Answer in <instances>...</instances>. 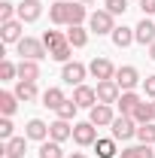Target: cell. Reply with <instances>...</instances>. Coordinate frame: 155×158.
Segmentation results:
<instances>
[{"label": "cell", "instance_id": "6da1fadb", "mask_svg": "<svg viewBox=\"0 0 155 158\" xmlns=\"http://www.w3.org/2000/svg\"><path fill=\"white\" fill-rule=\"evenodd\" d=\"M15 46H19V55H21V58H27V61H40V58L49 55L46 43H43V40H34V37H21Z\"/></svg>", "mask_w": 155, "mask_h": 158}, {"label": "cell", "instance_id": "7a4b0ae2", "mask_svg": "<svg viewBox=\"0 0 155 158\" xmlns=\"http://www.w3.org/2000/svg\"><path fill=\"white\" fill-rule=\"evenodd\" d=\"M110 128H113V140H131V137H137V122L131 116H116Z\"/></svg>", "mask_w": 155, "mask_h": 158}, {"label": "cell", "instance_id": "3957f363", "mask_svg": "<svg viewBox=\"0 0 155 158\" xmlns=\"http://www.w3.org/2000/svg\"><path fill=\"white\" fill-rule=\"evenodd\" d=\"M88 27L94 31L97 37H100V34H113V31H116V24H113V12H107V9L91 12V15H88Z\"/></svg>", "mask_w": 155, "mask_h": 158}, {"label": "cell", "instance_id": "277c9868", "mask_svg": "<svg viewBox=\"0 0 155 158\" xmlns=\"http://www.w3.org/2000/svg\"><path fill=\"white\" fill-rule=\"evenodd\" d=\"M97 103H119V98H122V88L116 85V79H107V82H97Z\"/></svg>", "mask_w": 155, "mask_h": 158}, {"label": "cell", "instance_id": "5b68a950", "mask_svg": "<svg viewBox=\"0 0 155 158\" xmlns=\"http://www.w3.org/2000/svg\"><path fill=\"white\" fill-rule=\"evenodd\" d=\"M85 73H88V67H85V64H79V61H67V64H64V70H61V79H64L67 85H82Z\"/></svg>", "mask_w": 155, "mask_h": 158}, {"label": "cell", "instance_id": "8992f818", "mask_svg": "<svg viewBox=\"0 0 155 158\" xmlns=\"http://www.w3.org/2000/svg\"><path fill=\"white\" fill-rule=\"evenodd\" d=\"M97 125H91V122H79V125H73V140H76L79 146H94L97 143Z\"/></svg>", "mask_w": 155, "mask_h": 158}, {"label": "cell", "instance_id": "52a82bcc", "mask_svg": "<svg viewBox=\"0 0 155 158\" xmlns=\"http://www.w3.org/2000/svg\"><path fill=\"white\" fill-rule=\"evenodd\" d=\"M88 73H91L97 82H107V79H116V67H113L107 58H94L91 64H88Z\"/></svg>", "mask_w": 155, "mask_h": 158}, {"label": "cell", "instance_id": "ba28073f", "mask_svg": "<svg viewBox=\"0 0 155 158\" xmlns=\"http://www.w3.org/2000/svg\"><path fill=\"white\" fill-rule=\"evenodd\" d=\"M113 106H110V103H97V106H91V110H88V122H91V125H97V128H100V125H113Z\"/></svg>", "mask_w": 155, "mask_h": 158}, {"label": "cell", "instance_id": "9c48e42d", "mask_svg": "<svg viewBox=\"0 0 155 158\" xmlns=\"http://www.w3.org/2000/svg\"><path fill=\"white\" fill-rule=\"evenodd\" d=\"M137 82H140V73H137L134 67H119L116 70V85L122 88V91H131Z\"/></svg>", "mask_w": 155, "mask_h": 158}, {"label": "cell", "instance_id": "30bf717a", "mask_svg": "<svg viewBox=\"0 0 155 158\" xmlns=\"http://www.w3.org/2000/svg\"><path fill=\"white\" fill-rule=\"evenodd\" d=\"M24 137H27V140H37V143H43V140L49 137V125H46L43 118H31V122L24 125Z\"/></svg>", "mask_w": 155, "mask_h": 158}, {"label": "cell", "instance_id": "8fae6325", "mask_svg": "<svg viewBox=\"0 0 155 158\" xmlns=\"http://www.w3.org/2000/svg\"><path fill=\"white\" fill-rule=\"evenodd\" d=\"M43 15V3L40 0H21L19 3V19L21 21H37Z\"/></svg>", "mask_w": 155, "mask_h": 158}, {"label": "cell", "instance_id": "7c38bea8", "mask_svg": "<svg viewBox=\"0 0 155 158\" xmlns=\"http://www.w3.org/2000/svg\"><path fill=\"white\" fill-rule=\"evenodd\" d=\"M134 40H137V43H143V46H146V43L152 46V43H155V21H149L146 15H143V21L134 27Z\"/></svg>", "mask_w": 155, "mask_h": 158}, {"label": "cell", "instance_id": "4fadbf2b", "mask_svg": "<svg viewBox=\"0 0 155 158\" xmlns=\"http://www.w3.org/2000/svg\"><path fill=\"white\" fill-rule=\"evenodd\" d=\"M70 137H73V128H70V122L58 118V122H52V125H49V140L64 143V140H70Z\"/></svg>", "mask_w": 155, "mask_h": 158}, {"label": "cell", "instance_id": "5bb4252c", "mask_svg": "<svg viewBox=\"0 0 155 158\" xmlns=\"http://www.w3.org/2000/svg\"><path fill=\"white\" fill-rule=\"evenodd\" d=\"M21 24H24L21 19H12V21H6V24H0V40L3 43H19L21 40Z\"/></svg>", "mask_w": 155, "mask_h": 158}, {"label": "cell", "instance_id": "9a60e30c", "mask_svg": "<svg viewBox=\"0 0 155 158\" xmlns=\"http://www.w3.org/2000/svg\"><path fill=\"white\" fill-rule=\"evenodd\" d=\"M49 19L55 21V24H70V3H67V0L52 3V6H49Z\"/></svg>", "mask_w": 155, "mask_h": 158}, {"label": "cell", "instance_id": "2e32d148", "mask_svg": "<svg viewBox=\"0 0 155 158\" xmlns=\"http://www.w3.org/2000/svg\"><path fill=\"white\" fill-rule=\"evenodd\" d=\"M3 158H24V137H12L6 143H0Z\"/></svg>", "mask_w": 155, "mask_h": 158}, {"label": "cell", "instance_id": "e0dca14e", "mask_svg": "<svg viewBox=\"0 0 155 158\" xmlns=\"http://www.w3.org/2000/svg\"><path fill=\"white\" fill-rule=\"evenodd\" d=\"M73 100H76L79 106H97V91L94 88H88V85H76V91H73Z\"/></svg>", "mask_w": 155, "mask_h": 158}, {"label": "cell", "instance_id": "ac0fdd59", "mask_svg": "<svg viewBox=\"0 0 155 158\" xmlns=\"http://www.w3.org/2000/svg\"><path fill=\"white\" fill-rule=\"evenodd\" d=\"M19 79H24V82H37V79H40V64H37V61L21 58V64H19Z\"/></svg>", "mask_w": 155, "mask_h": 158}, {"label": "cell", "instance_id": "d6986e66", "mask_svg": "<svg viewBox=\"0 0 155 158\" xmlns=\"http://www.w3.org/2000/svg\"><path fill=\"white\" fill-rule=\"evenodd\" d=\"M116 106H119V113H122V116H131L137 106H140V98H137L134 91H122V98H119Z\"/></svg>", "mask_w": 155, "mask_h": 158}, {"label": "cell", "instance_id": "ffe728a7", "mask_svg": "<svg viewBox=\"0 0 155 158\" xmlns=\"http://www.w3.org/2000/svg\"><path fill=\"white\" fill-rule=\"evenodd\" d=\"M110 37H113V43H116L119 49H128V46L134 43V27H125V24H122V27H116Z\"/></svg>", "mask_w": 155, "mask_h": 158}, {"label": "cell", "instance_id": "44dd1931", "mask_svg": "<svg viewBox=\"0 0 155 158\" xmlns=\"http://www.w3.org/2000/svg\"><path fill=\"white\" fill-rule=\"evenodd\" d=\"M67 43H70L73 49H82V46L88 43V31H85L82 24H73V27L67 31Z\"/></svg>", "mask_w": 155, "mask_h": 158}, {"label": "cell", "instance_id": "7402d4cb", "mask_svg": "<svg viewBox=\"0 0 155 158\" xmlns=\"http://www.w3.org/2000/svg\"><path fill=\"white\" fill-rule=\"evenodd\" d=\"M122 158H155V149L149 143H140V146H128L122 149Z\"/></svg>", "mask_w": 155, "mask_h": 158}, {"label": "cell", "instance_id": "603a6c76", "mask_svg": "<svg viewBox=\"0 0 155 158\" xmlns=\"http://www.w3.org/2000/svg\"><path fill=\"white\" fill-rule=\"evenodd\" d=\"M12 94H15L19 100H24V103L34 100V98H37V82H24V79H19V85H15Z\"/></svg>", "mask_w": 155, "mask_h": 158}, {"label": "cell", "instance_id": "cb8c5ba5", "mask_svg": "<svg viewBox=\"0 0 155 158\" xmlns=\"http://www.w3.org/2000/svg\"><path fill=\"white\" fill-rule=\"evenodd\" d=\"M64 100L67 98H64L61 88H46V91H43V106H49V110H58Z\"/></svg>", "mask_w": 155, "mask_h": 158}, {"label": "cell", "instance_id": "d4e9b609", "mask_svg": "<svg viewBox=\"0 0 155 158\" xmlns=\"http://www.w3.org/2000/svg\"><path fill=\"white\" fill-rule=\"evenodd\" d=\"M40 158H64L61 143H55V140H43V143H40Z\"/></svg>", "mask_w": 155, "mask_h": 158}, {"label": "cell", "instance_id": "484cf974", "mask_svg": "<svg viewBox=\"0 0 155 158\" xmlns=\"http://www.w3.org/2000/svg\"><path fill=\"white\" fill-rule=\"evenodd\" d=\"M131 118H134L137 125H146V122H155V116H152V103H143V100H140V106H137L134 113H131Z\"/></svg>", "mask_w": 155, "mask_h": 158}, {"label": "cell", "instance_id": "4316f807", "mask_svg": "<svg viewBox=\"0 0 155 158\" xmlns=\"http://www.w3.org/2000/svg\"><path fill=\"white\" fill-rule=\"evenodd\" d=\"M15 110H19V98L9 94V91H0V113L3 116H12Z\"/></svg>", "mask_w": 155, "mask_h": 158}, {"label": "cell", "instance_id": "83f0119b", "mask_svg": "<svg viewBox=\"0 0 155 158\" xmlns=\"http://www.w3.org/2000/svg\"><path fill=\"white\" fill-rule=\"evenodd\" d=\"M94 152H97V158H116V140H97Z\"/></svg>", "mask_w": 155, "mask_h": 158}, {"label": "cell", "instance_id": "f1b7e54d", "mask_svg": "<svg viewBox=\"0 0 155 158\" xmlns=\"http://www.w3.org/2000/svg\"><path fill=\"white\" fill-rule=\"evenodd\" d=\"M43 43H46V49L52 52V49H58L61 43H67V34H61V31H46V34H43Z\"/></svg>", "mask_w": 155, "mask_h": 158}, {"label": "cell", "instance_id": "f546056e", "mask_svg": "<svg viewBox=\"0 0 155 158\" xmlns=\"http://www.w3.org/2000/svg\"><path fill=\"white\" fill-rule=\"evenodd\" d=\"M137 140L140 143H155V122H146V125H137Z\"/></svg>", "mask_w": 155, "mask_h": 158}, {"label": "cell", "instance_id": "4dcf8cb0", "mask_svg": "<svg viewBox=\"0 0 155 158\" xmlns=\"http://www.w3.org/2000/svg\"><path fill=\"white\" fill-rule=\"evenodd\" d=\"M70 52H73V46H70V43H61L58 49H52V52H49V58H52V61H61V64H67V61H70Z\"/></svg>", "mask_w": 155, "mask_h": 158}, {"label": "cell", "instance_id": "1f68e13d", "mask_svg": "<svg viewBox=\"0 0 155 158\" xmlns=\"http://www.w3.org/2000/svg\"><path fill=\"white\" fill-rule=\"evenodd\" d=\"M76 110H79V103H76V100H64V103H61V106L55 110V113H58V118L70 122V118L76 116Z\"/></svg>", "mask_w": 155, "mask_h": 158}, {"label": "cell", "instance_id": "d6a6232c", "mask_svg": "<svg viewBox=\"0 0 155 158\" xmlns=\"http://www.w3.org/2000/svg\"><path fill=\"white\" fill-rule=\"evenodd\" d=\"M85 19H88L85 3H70V27H73V24H82Z\"/></svg>", "mask_w": 155, "mask_h": 158}, {"label": "cell", "instance_id": "836d02e7", "mask_svg": "<svg viewBox=\"0 0 155 158\" xmlns=\"http://www.w3.org/2000/svg\"><path fill=\"white\" fill-rule=\"evenodd\" d=\"M12 15H19V6H12L9 0H3V3H0V24L12 21Z\"/></svg>", "mask_w": 155, "mask_h": 158}, {"label": "cell", "instance_id": "e575fe53", "mask_svg": "<svg viewBox=\"0 0 155 158\" xmlns=\"http://www.w3.org/2000/svg\"><path fill=\"white\" fill-rule=\"evenodd\" d=\"M19 76V64H12V61H0V79H12Z\"/></svg>", "mask_w": 155, "mask_h": 158}, {"label": "cell", "instance_id": "d590c367", "mask_svg": "<svg viewBox=\"0 0 155 158\" xmlns=\"http://www.w3.org/2000/svg\"><path fill=\"white\" fill-rule=\"evenodd\" d=\"M125 9H128V0H107V12H113V15H125Z\"/></svg>", "mask_w": 155, "mask_h": 158}, {"label": "cell", "instance_id": "8d00e7d4", "mask_svg": "<svg viewBox=\"0 0 155 158\" xmlns=\"http://www.w3.org/2000/svg\"><path fill=\"white\" fill-rule=\"evenodd\" d=\"M6 140H12V122H9V116L0 118V143H6Z\"/></svg>", "mask_w": 155, "mask_h": 158}, {"label": "cell", "instance_id": "74e56055", "mask_svg": "<svg viewBox=\"0 0 155 158\" xmlns=\"http://www.w3.org/2000/svg\"><path fill=\"white\" fill-rule=\"evenodd\" d=\"M143 88H146L149 98H155V76H146V79H143Z\"/></svg>", "mask_w": 155, "mask_h": 158}, {"label": "cell", "instance_id": "f35d334b", "mask_svg": "<svg viewBox=\"0 0 155 158\" xmlns=\"http://www.w3.org/2000/svg\"><path fill=\"white\" fill-rule=\"evenodd\" d=\"M140 9H143V15H152L155 12V0H140Z\"/></svg>", "mask_w": 155, "mask_h": 158}, {"label": "cell", "instance_id": "ab89813d", "mask_svg": "<svg viewBox=\"0 0 155 158\" xmlns=\"http://www.w3.org/2000/svg\"><path fill=\"white\" fill-rule=\"evenodd\" d=\"M149 55H152V61H155V43H152V46H149Z\"/></svg>", "mask_w": 155, "mask_h": 158}, {"label": "cell", "instance_id": "60d3db41", "mask_svg": "<svg viewBox=\"0 0 155 158\" xmlns=\"http://www.w3.org/2000/svg\"><path fill=\"white\" fill-rule=\"evenodd\" d=\"M70 158H85V155H82V152H73V155H70Z\"/></svg>", "mask_w": 155, "mask_h": 158}, {"label": "cell", "instance_id": "b9f144b4", "mask_svg": "<svg viewBox=\"0 0 155 158\" xmlns=\"http://www.w3.org/2000/svg\"><path fill=\"white\" fill-rule=\"evenodd\" d=\"M152 116H155V100H152Z\"/></svg>", "mask_w": 155, "mask_h": 158}, {"label": "cell", "instance_id": "7bdbcfd3", "mask_svg": "<svg viewBox=\"0 0 155 158\" xmlns=\"http://www.w3.org/2000/svg\"><path fill=\"white\" fill-rule=\"evenodd\" d=\"M79 3H91V0H79Z\"/></svg>", "mask_w": 155, "mask_h": 158}]
</instances>
